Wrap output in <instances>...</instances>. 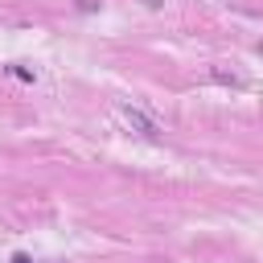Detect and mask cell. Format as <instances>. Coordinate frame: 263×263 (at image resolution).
<instances>
[{
	"instance_id": "5",
	"label": "cell",
	"mask_w": 263,
	"mask_h": 263,
	"mask_svg": "<svg viewBox=\"0 0 263 263\" xmlns=\"http://www.w3.org/2000/svg\"><path fill=\"white\" fill-rule=\"evenodd\" d=\"M148 4H152V8H160V4H164V0H148Z\"/></svg>"
},
{
	"instance_id": "1",
	"label": "cell",
	"mask_w": 263,
	"mask_h": 263,
	"mask_svg": "<svg viewBox=\"0 0 263 263\" xmlns=\"http://www.w3.org/2000/svg\"><path fill=\"white\" fill-rule=\"evenodd\" d=\"M119 111H123V119L140 132V136H148V140H160V123L148 115V111H140V107H132V103H119Z\"/></svg>"
},
{
	"instance_id": "3",
	"label": "cell",
	"mask_w": 263,
	"mask_h": 263,
	"mask_svg": "<svg viewBox=\"0 0 263 263\" xmlns=\"http://www.w3.org/2000/svg\"><path fill=\"white\" fill-rule=\"evenodd\" d=\"M8 74L21 78V82H33V70H25V66H8Z\"/></svg>"
},
{
	"instance_id": "4",
	"label": "cell",
	"mask_w": 263,
	"mask_h": 263,
	"mask_svg": "<svg viewBox=\"0 0 263 263\" xmlns=\"http://www.w3.org/2000/svg\"><path fill=\"white\" fill-rule=\"evenodd\" d=\"M12 263H29V255H12Z\"/></svg>"
},
{
	"instance_id": "6",
	"label": "cell",
	"mask_w": 263,
	"mask_h": 263,
	"mask_svg": "<svg viewBox=\"0 0 263 263\" xmlns=\"http://www.w3.org/2000/svg\"><path fill=\"white\" fill-rule=\"evenodd\" d=\"M259 53H263V41H259Z\"/></svg>"
},
{
	"instance_id": "2",
	"label": "cell",
	"mask_w": 263,
	"mask_h": 263,
	"mask_svg": "<svg viewBox=\"0 0 263 263\" xmlns=\"http://www.w3.org/2000/svg\"><path fill=\"white\" fill-rule=\"evenodd\" d=\"M210 82H222V86H247L234 70H222V66H214V70H210Z\"/></svg>"
}]
</instances>
